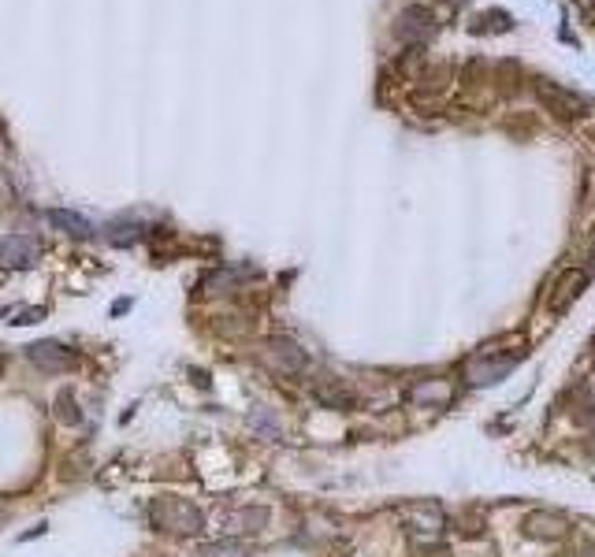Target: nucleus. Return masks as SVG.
Segmentation results:
<instances>
[{
  "mask_svg": "<svg viewBox=\"0 0 595 557\" xmlns=\"http://www.w3.org/2000/svg\"><path fill=\"white\" fill-rule=\"evenodd\" d=\"M517 357L521 353H491V350H484V353H476L473 361H469V379L473 383H495V379H503L510 368L517 364Z\"/></svg>",
  "mask_w": 595,
  "mask_h": 557,
  "instance_id": "6e6552de",
  "label": "nucleus"
},
{
  "mask_svg": "<svg viewBox=\"0 0 595 557\" xmlns=\"http://www.w3.org/2000/svg\"><path fill=\"white\" fill-rule=\"evenodd\" d=\"M242 554H246V546L227 543V546H201L194 557H242Z\"/></svg>",
  "mask_w": 595,
  "mask_h": 557,
  "instance_id": "f8f14e48",
  "label": "nucleus"
},
{
  "mask_svg": "<svg viewBox=\"0 0 595 557\" xmlns=\"http://www.w3.org/2000/svg\"><path fill=\"white\" fill-rule=\"evenodd\" d=\"M532 93H536V101L543 104V112H551L555 119H562V123H577V119L588 116V101H584L581 93L566 90L562 82H555V78L547 75H532Z\"/></svg>",
  "mask_w": 595,
  "mask_h": 557,
  "instance_id": "f257e3e1",
  "label": "nucleus"
},
{
  "mask_svg": "<svg viewBox=\"0 0 595 557\" xmlns=\"http://www.w3.org/2000/svg\"><path fill=\"white\" fill-rule=\"evenodd\" d=\"M41 257V242L34 234H8L0 238V264L4 268H30Z\"/></svg>",
  "mask_w": 595,
  "mask_h": 557,
  "instance_id": "0eeeda50",
  "label": "nucleus"
},
{
  "mask_svg": "<svg viewBox=\"0 0 595 557\" xmlns=\"http://www.w3.org/2000/svg\"><path fill=\"white\" fill-rule=\"evenodd\" d=\"M71 405H75V398H71V390H64V394L56 398V409H60V413H56V416H60L64 424H79V413H75Z\"/></svg>",
  "mask_w": 595,
  "mask_h": 557,
  "instance_id": "ddd939ff",
  "label": "nucleus"
},
{
  "mask_svg": "<svg viewBox=\"0 0 595 557\" xmlns=\"http://www.w3.org/2000/svg\"><path fill=\"white\" fill-rule=\"evenodd\" d=\"M261 364L272 368L276 376H298L305 364V350L291 338H268L265 346H261Z\"/></svg>",
  "mask_w": 595,
  "mask_h": 557,
  "instance_id": "20e7f679",
  "label": "nucleus"
},
{
  "mask_svg": "<svg viewBox=\"0 0 595 557\" xmlns=\"http://www.w3.org/2000/svg\"><path fill=\"white\" fill-rule=\"evenodd\" d=\"M49 223H53V227H60L64 234H71V238H93V223L86 220V216H79V212L53 208V212H49Z\"/></svg>",
  "mask_w": 595,
  "mask_h": 557,
  "instance_id": "9d476101",
  "label": "nucleus"
},
{
  "mask_svg": "<svg viewBox=\"0 0 595 557\" xmlns=\"http://www.w3.org/2000/svg\"><path fill=\"white\" fill-rule=\"evenodd\" d=\"M525 532L536 535V539H547V543H555V539H566L569 535V520L562 513H547V509H536L525 517Z\"/></svg>",
  "mask_w": 595,
  "mask_h": 557,
  "instance_id": "1a4fd4ad",
  "label": "nucleus"
},
{
  "mask_svg": "<svg viewBox=\"0 0 595 557\" xmlns=\"http://www.w3.org/2000/svg\"><path fill=\"white\" fill-rule=\"evenodd\" d=\"M514 26V19L506 12H499V8H491V12H480L473 19V34H506Z\"/></svg>",
  "mask_w": 595,
  "mask_h": 557,
  "instance_id": "9b49d317",
  "label": "nucleus"
},
{
  "mask_svg": "<svg viewBox=\"0 0 595 557\" xmlns=\"http://www.w3.org/2000/svg\"><path fill=\"white\" fill-rule=\"evenodd\" d=\"M584 290H588V272L584 268H566V272H558L555 286H551V298H547V309L555 312H566L573 309V301L581 298Z\"/></svg>",
  "mask_w": 595,
  "mask_h": 557,
  "instance_id": "39448f33",
  "label": "nucleus"
},
{
  "mask_svg": "<svg viewBox=\"0 0 595 557\" xmlns=\"http://www.w3.org/2000/svg\"><path fill=\"white\" fill-rule=\"evenodd\" d=\"M436 30H439V15L428 4H410L395 19V38L406 41V45H424L428 38H436Z\"/></svg>",
  "mask_w": 595,
  "mask_h": 557,
  "instance_id": "7ed1b4c3",
  "label": "nucleus"
},
{
  "mask_svg": "<svg viewBox=\"0 0 595 557\" xmlns=\"http://www.w3.org/2000/svg\"><path fill=\"white\" fill-rule=\"evenodd\" d=\"M317 398L324 405H350V394H346L343 387H320L317 390Z\"/></svg>",
  "mask_w": 595,
  "mask_h": 557,
  "instance_id": "4468645a",
  "label": "nucleus"
},
{
  "mask_svg": "<svg viewBox=\"0 0 595 557\" xmlns=\"http://www.w3.org/2000/svg\"><path fill=\"white\" fill-rule=\"evenodd\" d=\"M27 357L38 364L41 372H49V376H64V372H75L79 368V357L60 346V342H34L27 350Z\"/></svg>",
  "mask_w": 595,
  "mask_h": 557,
  "instance_id": "423d86ee",
  "label": "nucleus"
},
{
  "mask_svg": "<svg viewBox=\"0 0 595 557\" xmlns=\"http://www.w3.org/2000/svg\"><path fill=\"white\" fill-rule=\"evenodd\" d=\"M588 454L595 457V435H592V439H588Z\"/></svg>",
  "mask_w": 595,
  "mask_h": 557,
  "instance_id": "dca6fc26",
  "label": "nucleus"
},
{
  "mask_svg": "<svg viewBox=\"0 0 595 557\" xmlns=\"http://www.w3.org/2000/svg\"><path fill=\"white\" fill-rule=\"evenodd\" d=\"M417 557H450V550L447 546H428V550H421Z\"/></svg>",
  "mask_w": 595,
  "mask_h": 557,
  "instance_id": "2eb2a0df",
  "label": "nucleus"
},
{
  "mask_svg": "<svg viewBox=\"0 0 595 557\" xmlns=\"http://www.w3.org/2000/svg\"><path fill=\"white\" fill-rule=\"evenodd\" d=\"M149 520L157 524L160 532H172V535H198L205 528V517H201V509L194 502H186V498H157L153 506H149Z\"/></svg>",
  "mask_w": 595,
  "mask_h": 557,
  "instance_id": "f03ea898",
  "label": "nucleus"
}]
</instances>
